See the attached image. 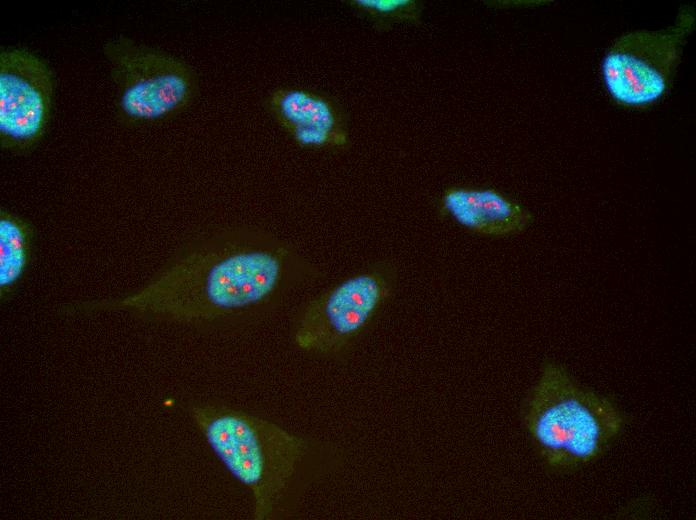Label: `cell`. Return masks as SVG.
Here are the masks:
<instances>
[{"mask_svg": "<svg viewBox=\"0 0 696 520\" xmlns=\"http://www.w3.org/2000/svg\"><path fill=\"white\" fill-rule=\"evenodd\" d=\"M694 24V12L685 6L669 28L640 29L620 36L601 62L602 81L610 97L634 108L659 101L669 88Z\"/></svg>", "mask_w": 696, "mask_h": 520, "instance_id": "obj_6", "label": "cell"}, {"mask_svg": "<svg viewBox=\"0 0 696 520\" xmlns=\"http://www.w3.org/2000/svg\"><path fill=\"white\" fill-rule=\"evenodd\" d=\"M54 77L48 63L17 46L0 51V146L25 153L43 137L51 114Z\"/></svg>", "mask_w": 696, "mask_h": 520, "instance_id": "obj_7", "label": "cell"}, {"mask_svg": "<svg viewBox=\"0 0 696 520\" xmlns=\"http://www.w3.org/2000/svg\"><path fill=\"white\" fill-rule=\"evenodd\" d=\"M354 13L379 30L386 31L398 24H419L424 4L418 0H348Z\"/></svg>", "mask_w": 696, "mask_h": 520, "instance_id": "obj_11", "label": "cell"}, {"mask_svg": "<svg viewBox=\"0 0 696 520\" xmlns=\"http://www.w3.org/2000/svg\"><path fill=\"white\" fill-rule=\"evenodd\" d=\"M102 51L118 91V113L130 123L163 120L183 112L198 92V76L184 60L126 35L107 39Z\"/></svg>", "mask_w": 696, "mask_h": 520, "instance_id": "obj_4", "label": "cell"}, {"mask_svg": "<svg viewBox=\"0 0 696 520\" xmlns=\"http://www.w3.org/2000/svg\"><path fill=\"white\" fill-rule=\"evenodd\" d=\"M199 419L214 451L250 491L254 518H268L304 456L306 442L275 423L246 413H200Z\"/></svg>", "mask_w": 696, "mask_h": 520, "instance_id": "obj_3", "label": "cell"}, {"mask_svg": "<svg viewBox=\"0 0 696 520\" xmlns=\"http://www.w3.org/2000/svg\"><path fill=\"white\" fill-rule=\"evenodd\" d=\"M523 421L544 464L570 472L598 459L622 431L624 415L609 398L546 362L523 409Z\"/></svg>", "mask_w": 696, "mask_h": 520, "instance_id": "obj_2", "label": "cell"}, {"mask_svg": "<svg viewBox=\"0 0 696 520\" xmlns=\"http://www.w3.org/2000/svg\"><path fill=\"white\" fill-rule=\"evenodd\" d=\"M33 228L22 217L0 212V288L12 289L24 275L32 253Z\"/></svg>", "mask_w": 696, "mask_h": 520, "instance_id": "obj_10", "label": "cell"}, {"mask_svg": "<svg viewBox=\"0 0 696 520\" xmlns=\"http://www.w3.org/2000/svg\"><path fill=\"white\" fill-rule=\"evenodd\" d=\"M322 276L287 240L258 228H234L182 249L125 302L178 319L245 317Z\"/></svg>", "mask_w": 696, "mask_h": 520, "instance_id": "obj_1", "label": "cell"}, {"mask_svg": "<svg viewBox=\"0 0 696 520\" xmlns=\"http://www.w3.org/2000/svg\"><path fill=\"white\" fill-rule=\"evenodd\" d=\"M267 108L299 147L341 149L349 143L345 115L323 94L281 87L269 95Z\"/></svg>", "mask_w": 696, "mask_h": 520, "instance_id": "obj_8", "label": "cell"}, {"mask_svg": "<svg viewBox=\"0 0 696 520\" xmlns=\"http://www.w3.org/2000/svg\"><path fill=\"white\" fill-rule=\"evenodd\" d=\"M441 210L466 230L491 237L517 235L532 221L526 208L491 188L451 187Z\"/></svg>", "mask_w": 696, "mask_h": 520, "instance_id": "obj_9", "label": "cell"}, {"mask_svg": "<svg viewBox=\"0 0 696 520\" xmlns=\"http://www.w3.org/2000/svg\"><path fill=\"white\" fill-rule=\"evenodd\" d=\"M397 269L378 261L312 298L302 308L293 342L302 351L331 356L342 353L367 329L393 294Z\"/></svg>", "mask_w": 696, "mask_h": 520, "instance_id": "obj_5", "label": "cell"}]
</instances>
